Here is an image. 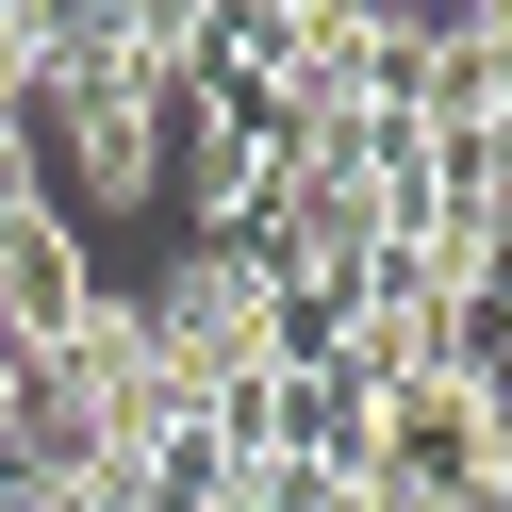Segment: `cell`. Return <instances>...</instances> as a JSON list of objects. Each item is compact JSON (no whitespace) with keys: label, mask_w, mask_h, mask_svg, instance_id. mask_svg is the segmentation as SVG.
Here are the masks:
<instances>
[{"label":"cell","mask_w":512,"mask_h":512,"mask_svg":"<svg viewBox=\"0 0 512 512\" xmlns=\"http://www.w3.org/2000/svg\"><path fill=\"white\" fill-rule=\"evenodd\" d=\"M133 314H149V347H166L182 413H215L248 364H281V281H265V248H248V232H182L166 265L133 281Z\"/></svg>","instance_id":"6da1fadb"},{"label":"cell","mask_w":512,"mask_h":512,"mask_svg":"<svg viewBox=\"0 0 512 512\" xmlns=\"http://www.w3.org/2000/svg\"><path fill=\"white\" fill-rule=\"evenodd\" d=\"M34 166L67 215H166V83L133 67H50L34 83Z\"/></svg>","instance_id":"7a4b0ae2"},{"label":"cell","mask_w":512,"mask_h":512,"mask_svg":"<svg viewBox=\"0 0 512 512\" xmlns=\"http://www.w3.org/2000/svg\"><path fill=\"white\" fill-rule=\"evenodd\" d=\"M83 298H100V248H83V215H67V199H17V215H0V331H17V347H50Z\"/></svg>","instance_id":"3957f363"}]
</instances>
